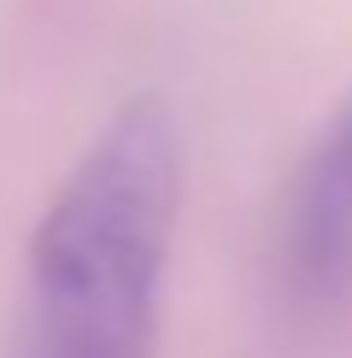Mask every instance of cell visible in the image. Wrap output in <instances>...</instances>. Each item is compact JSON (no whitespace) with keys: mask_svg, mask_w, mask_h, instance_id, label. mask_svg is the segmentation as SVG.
<instances>
[{"mask_svg":"<svg viewBox=\"0 0 352 358\" xmlns=\"http://www.w3.org/2000/svg\"><path fill=\"white\" fill-rule=\"evenodd\" d=\"M182 217V124L124 100L77 153L24 252L6 358H153Z\"/></svg>","mask_w":352,"mask_h":358,"instance_id":"cell-1","label":"cell"},{"mask_svg":"<svg viewBox=\"0 0 352 358\" xmlns=\"http://www.w3.org/2000/svg\"><path fill=\"white\" fill-rule=\"evenodd\" d=\"M288 276L311 300L352 288V88L311 141L288 200Z\"/></svg>","mask_w":352,"mask_h":358,"instance_id":"cell-2","label":"cell"}]
</instances>
